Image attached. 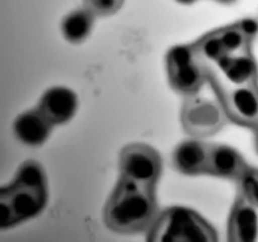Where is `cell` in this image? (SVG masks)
Here are the masks:
<instances>
[{"label":"cell","mask_w":258,"mask_h":242,"mask_svg":"<svg viewBox=\"0 0 258 242\" xmlns=\"http://www.w3.org/2000/svg\"><path fill=\"white\" fill-rule=\"evenodd\" d=\"M239 183V192L258 209V170L248 168Z\"/></svg>","instance_id":"obj_15"},{"label":"cell","mask_w":258,"mask_h":242,"mask_svg":"<svg viewBox=\"0 0 258 242\" xmlns=\"http://www.w3.org/2000/svg\"><path fill=\"white\" fill-rule=\"evenodd\" d=\"M216 2L221 3V4H233V3H236L237 0H216Z\"/></svg>","instance_id":"obj_17"},{"label":"cell","mask_w":258,"mask_h":242,"mask_svg":"<svg viewBox=\"0 0 258 242\" xmlns=\"http://www.w3.org/2000/svg\"><path fill=\"white\" fill-rule=\"evenodd\" d=\"M224 110L211 100L191 98L183 111V124L193 135H211L223 126Z\"/></svg>","instance_id":"obj_7"},{"label":"cell","mask_w":258,"mask_h":242,"mask_svg":"<svg viewBox=\"0 0 258 242\" xmlns=\"http://www.w3.org/2000/svg\"><path fill=\"white\" fill-rule=\"evenodd\" d=\"M95 15L87 8H80L66 15L60 24L63 37L70 43H82L90 37L93 29Z\"/></svg>","instance_id":"obj_14"},{"label":"cell","mask_w":258,"mask_h":242,"mask_svg":"<svg viewBox=\"0 0 258 242\" xmlns=\"http://www.w3.org/2000/svg\"><path fill=\"white\" fill-rule=\"evenodd\" d=\"M248 168L236 149L227 145H211L206 174L238 182Z\"/></svg>","instance_id":"obj_11"},{"label":"cell","mask_w":258,"mask_h":242,"mask_svg":"<svg viewBox=\"0 0 258 242\" xmlns=\"http://www.w3.org/2000/svg\"><path fill=\"white\" fill-rule=\"evenodd\" d=\"M211 145L201 140H185L174 150L171 161L179 173L186 175L206 174Z\"/></svg>","instance_id":"obj_13"},{"label":"cell","mask_w":258,"mask_h":242,"mask_svg":"<svg viewBox=\"0 0 258 242\" xmlns=\"http://www.w3.org/2000/svg\"><path fill=\"white\" fill-rule=\"evenodd\" d=\"M228 239L254 242L258 239V209L238 192L228 221Z\"/></svg>","instance_id":"obj_9"},{"label":"cell","mask_w":258,"mask_h":242,"mask_svg":"<svg viewBox=\"0 0 258 242\" xmlns=\"http://www.w3.org/2000/svg\"><path fill=\"white\" fill-rule=\"evenodd\" d=\"M77 107L78 98L76 93L63 86L48 88L38 102V108L53 125H63L72 120Z\"/></svg>","instance_id":"obj_10"},{"label":"cell","mask_w":258,"mask_h":242,"mask_svg":"<svg viewBox=\"0 0 258 242\" xmlns=\"http://www.w3.org/2000/svg\"><path fill=\"white\" fill-rule=\"evenodd\" d=\"M125 0H83L87 8L95 17H108L120 10Z\"/></svg>","instance_id":"obj_16"},{"label":"cell","mask_w":258,"mask_h":242,"mask_svg":"<svg viewBox=\"0 0 258 242\" xmlns=\"http://www.w3.org/2000/svg\"><path fill=\"white\" fill-rule=\"evenodd\" d=\"M153 242H216L217 232L201 214L185 207H170L156 216L148 229Z\"/></svg>","instance_id":"obj_3"},{"label":"cell","mask_w":258,"mask_h":242,"mask_svg":"<svg viewBox=\"0 0 258 242\" xmlns=\"http://www.w3.org/2000/svg\"><path fill=\"white\" fill-rule=\"evenodd\" d=\"M121 176L146 186H155L163 170L161 156L153 146L144 143L128 144L120 154Z\"/></svg>","instance_id":"obj_6"},{"label":"cell","mask_w":258,"mask_h":242,"mask_svg":"<svg viewBox=\"0 0 258 242\" xmlns=\"http://www.w3.org/2000/svg\"><path fill=\"white\" fill-rule=\"evenodd\" d=\"M53 124L39 110H28L20 113L14 121L13 130L20 143L28 146H39L48 140Z\"/></svg>","instance_id":"obj_12"},{"label":"cell","mask_w":258,"mask_h":242,"mask_svg":"<svg viewBox=\"0 0 258 242\" xmlns=\"http://www.w3.org/2000/svg\"><path fill=\"white\" fill-rule=\"evenodd\" d=\"M208 80L213 85L219 103L226 115L239 125L257 128L258 126V86L257 82L249 85L232 86L219 78L207 67Z\"/></svg>","instance_id":"obj_4"},{"label":"cell","mask_w":258,"mask_h":242,"mask_svg":"<svg viewBox=\"0 0 258 242\" xmlns=\"http://www.w3.org/2000/svg\"><path fill=\"white\" fill-rule=\"evenodd\" d=\"M47 201V178L42 165L35 160L25 161L14 180L0 189V229L35 217Z\"/></svg>","instance_id":"obj_2"},{"label":"cell","mask_w":258,"mask_h":242,"mask_svg":"<svg viewBox=\"0 0 258 242\" xmlns=\"http://www.w3.org/2000/svg\"><path fill=\"white\" fill-rule=\"evenodd\" d=\"M166 70L171 87L184 96L196 95L208 78L206 63L197 54L193 44L171 48L166 55Z\"/></svg>","instance_id":"obj_5"},{"label":"cell","mask_w":258,"mask_h":242,"mask_svg":"<svg viewBox=\"0 0 258 242\" xmlns=\"http://www.w3.org/2000/svg\"><path fill=\"white\" fill-rule=\"evenodd\" d=\"M159 214L155 186H146L120 176L103 212L108 229L134 234L148 231Z\"/></svg>","instance_id":"obj_1"},{"label":"cell","mask_w":258,"mask_h":242,"mask_svg":"<svg viewBox=\"0 0 258 242\" xmlns=\"http://www.w3.org/2000/svg\"><path fill=\"white\" fill-rule=\"evenodd\" d=\"M207 67L228 85L242 86L257 82V63L249 49L224 55Z\"/></svg>","instance_id":"obj_8"},{"label":"cell","mask_w":258,"mask_h":242,"mask_svg":"<svg viewBox=\"0 0 258 242\" xmlns=\"http://www.w3.org/2000/svg\"><path fill=\"white\" fill-rule=\"evenodd\" d=\"M176 2L181 3V4H191V3L197 2V0H176Z\"/></svg>","instance_id":"obj_18"}]
</instances>
